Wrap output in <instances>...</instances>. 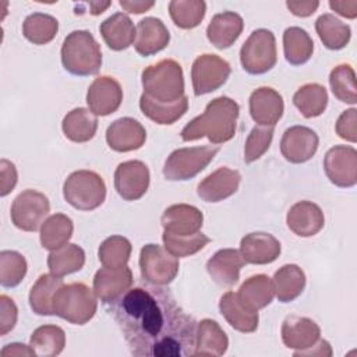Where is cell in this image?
Segmentation results:
<instances>
[{
    "label": "cell",
    "instance_id": "52a82bcc",
    "mask_svg": "<svg viewBox=\"0 0 357 357\" xmlns=\"http://www.w3.org/2000/svg\"><path fill=\"white\" fill-rule=\"evenodd\" d=\"M219 146L204 145L173 151L163 166V176L170 181H184L201 173L216 156Z\"/></svg>",
    "mask_w": 357,
    "mask_h": 357
},
{
    "label": "cell",
    "instance_id": "3957f363",
    "mask_svg": "<svg viewBox=\"0 0 357 357\" xmlns=\"http://www.w3.org/2000/svg\"><path fill=\"white\" fill-rule=\"evenodd\" d=\"M61 63L73 75L96 74L102 66V50L93 35L84 29L68 33L61 46Z\"/></svg>",
    "mask_w": 357,
    "mask_h": 357
},
{
    "label": "cell",
    "instance_id": "ba28073f",
    "mask_svg": "<svg viewBox=\"0 0 357 357\" xmlns=\"http://www.w3.org/2000/svg\"><path fill=\"white\" fill-rule=\"evenodd\" d=\"M240 61L248 74H265L278 61L276 39L269 29H255L240 49Z\"/></svg>",
    "mask_w": 357,
    "mask_h": 357
},
{
    "label": "cell",
    "instance_id": "f5cc1de1",
    "mask_svg": "<svg viewBox=\"0 0 357 357\" xmlns=\"http://www.w3.org/2000/svg\"><path fill=\"white\" fill-rule=\"evenodd\" d=\"M329 7L333 11H336L337 14L347 17V18H356V15H357V1L356 0H347V1L331 0Z\"/></svg>",
    "mask_w": 357,
    "mask_h": 357
},
{
    "label": "cell",
    "instance_id": "74e56055",
    "mask_svg": "<svg viewBox=\"0 0 357 357\" xmlns=\"http://www.w3.org/2000/svg\"><path fill=\"white\" fill-rule=\"evenodd\" d=\"M293 103L305 119L318 117L328 106V92L319 84H305L293 95Z\"/></svg>",
    "mask_w": 357,
    "mask_h": 357
},
{
    "label": "cell",
    "instance_id": "ab89813d",
    "mask_svg": "<svg viewBox=\"0 0 357 357\" xmlns=\"http://www.w3.org/2000/svg\"><path fill=\"white\" fill-rule=\"evenodd\" d=\"M31 346L38 356H59L66 346V333L57 325L39 326L31 335Z\"/></svg>",
    "mask_w": 357,
    "mask_h": 357
},
{
    "label": "cell",
    "instance_id": "ee69618b",
    "mask_svg": "<svg viewBox=\"0 0 357 357\" xmlns=\"http://www.w3.org/2000/svg\"><path fill=\"white\" fill-rule=\"evenodd\" d=\"M131 243L123 236H110L99 245V261L103 266L119 268L127 265L131 255Z\"/></svg>",
    "mask_w": 357,
    "mask_h": 357
},
{
    "label": "cell",
    "instance_id": "e575fe53",
    "mask_svg": "<svg viewBox=\"0 0 357 357\" xmlns=\"http://www.w3.org/2000/svg\"><path fill=\"white\" fill-rule=\"evenodd\" d=\"M284 59L291 66L307 63L314 52V42L307 31L298 26H290L283 32Z\"/></svg>",
    "mask_w": 357,
    "mask_h": 357
},
{
    "label": "cell",
    "instance_id": "d4e9b609",
    "mask_svg": "<svg viewBox=\"0 0 357 357\" xmlns=\"http://www.w3.org/2000/svg\"><path fill=\"white\" fill-rule=\"evenodd\" d=\"M170 40V33L162 20L146 17L137 25L134 47L141 56H152L163 50Z\"/></svg>",
    "mask_w": 357,
    "mask_h": 357
},
{
    "label": "cell",
    "instance_id": "9c48e42d",
    "mask_svg": "<svg viewBox=\"0 0 357 357\" xmlns=\"http://www.w3.org/2000/svg\"><path fill=\"white\" fill-rule=\"evenodd\" d=\"M178 258L165 247L146 244L141 248L139 271L144 280L156 286H166L173 282L178 272Z\"/></svg>",
    "mask_w": 357,
    "mask_h": 357
},
{
    "label": "cell",
    "instance_id": "b9f144b4",
    "mask_svg": "<svg viewBox=\"0 0 357 357\" xmlns=\"http://www.w3.org/2000/svg\"><path fill=\"white\" fill-rule=\"evenodd\" d=\"M206 4L202 0H174L169 3V13L173 22L181 29H192L205 17Z\"/></svg>",
    "mask_w": 357,
    "mask_h": 357
},
{
    "label": "cell",
    "instance_id": "d6986e66",
    "mask_svg": "<svg viewBox=\"0 0 357 357\" xmlns=\"http://www.w3.org/2000/svg\"><path fill=\"white\" fill-rule=\"evenodd\" d=\"M283 98L273 88L261 86L250 96V114L259 126L273 127L283 116Z\"/></svg>",
    "mask_w": 357,
    "mask_h": 357
},
{
    "label": "cell",
    "instance_id": "60d3db41",
    "mask_svg": "<svg viewBox=\"0 0 357 357\" xmlns=\"http://www.w3.org/2000/svg\"><path fill=\"white\" fill-rule=\"evenodd\" d=\"M59 31V21L43 13L29 14L22 24L24 36L33 45H46L53 40Z\"/></svg>",
    "mask_w": 357,
    "mask_h": 357
},
{
    "label": "cell",
    "instance_id": "ac0fdd59",
    "mask_svg": "<svg viewBox=\"0 0 357 357\" xmlns=\"http://www.w3.org/2000/svg\"><path fill=\"white\" fill-rule=\"evenodd\" d=\"M241 174L229 167H219L199 181L197 194L205 202H219L231 197L240 185Z\"/></svg>",
    "mask_w": 357,
    "mask_h": 357
},
{
    "label": "cell",
    "instance_id": "f6af8a7d",
    "mask_svg": "<svg viewBox=\"0 0 357 357\" xmlns=\"http://www.w3.org/2000/svg\"><path fill=\"white\" fill-rule=\"evenodd\" d=\"M26 259L17 251L4 250L0 252V283L3 287L18 286L26 273Z\"/></svg>",
    "mask_w": 357,
    "mask_h": 357
},
{
    "label": "cell",
    "instance_id": "9f6ffc18",
    "mask_svg": "<svg viewBox=\"0 0 357 357\" xmlns=\"http://www.w3.org/2000/svg\"><path fill=\"white\" fill-rule=\"evenodd\" d=\"M315 350L305 349L300 351H294V356H332V349L331 344L326 340H319L318 344H315Z\"/></svg>",
    "mask_w": 357,
    "mask_h": 357
},
{
    "label": "cell",
    "instance_id": "30bf717a",
    "mask_svg": "<svg viewBox=\"0 0 357 357\" xmlns=\"http://www.w3.org/2000/svg\"><path fill=\"white\" fill-rule=\"evenodd\" d=\"M50 212V204L45 194L36 190H25L13 201L10 216L14 226L24 231H36Z\"/></svg>",
    "mask_w": 357,
    "mask_h": 357
},
{
    "label": "cell",
    "instance_id": "1f68e13d",
    "mask_svg": "<svg viewBox=\"0 0 357 357\" xmlns=\"http://www.w3.org/2000/svg\"><path fill=\"white\" fill-rule=\"evenodd\" d=\"M275 294L280 303H290L296 300L305 287V275L298 265H283L273 275Z\"/></svg>",
    "mask_w": 357,
    "mask_h": 357
},
{
    "label": "cell",
    "instance_id": "d6a6232c",
    "mask_svg": "<svg viewBox=\"0 0 357 357\" xmlns=\"http://www.w3.org/2000/svg\"><path fill=\"white\" fill-rule=\"evenodd\" d=\"M139 109L144 116L156 124H173L185 114L188 109V98L184 95L177 102L160 103L142 93L139 98Z\"/></svg>",
    "mask_w": 357,
    "mask_h": 357
},
{
    "label": "cell",
    "instance_id": "8fae6325",
    "mask_svg": "<svg viewBox=\"0 0 357 357\" xmlns=\"http://www.w3.org/2000/svg\"><path fill=\"white\" fill-rule=\"evenodd\" d=\"M231 73L230 64L218 54L198 56L191 68V79L195 96L211 93L219 89Z\"/></svg>",
    "mask_w": 357,
    "mask_h": 357
},
{
    "label": "cell",
    "instance_id": "7bdbcfd3",
    "mask_svg": "<svg viewBox=\"0 0 357 357\" xmlns=\"http://www.w3.org/2000/svg\"><path fill=\"white\" fill-rule=\"evenodd\" d=\"M329 85L336 99L354 105L357 102L356 74L350 64H339L329 74Z\"/></svg>",
    "mask_w": 357,
    "mask_h": 357
},
{
    "label": "cell",
    "instance_id": "e0dca14e",
    "mask_svg": "<svg viewBox=\"0 0 357 357\" xmlns=\"http://www.w3.org/2000/svg\"><path fill=\"white\" fill-rule=\"evenodd\" d=\"M146 139V131L142 124L131 117L114 120L106 130V141L110 149L116 152H130L139 149Z\"/></svg>",
    "mask_w": 357,
    "mask_h": 357
},
{
    "label": "cell",
    "instance_id": "8992f818",
    "mask_svg": "<svg viewBox=\"0 0 357 357\" xmlns=\"http://www.w3.org/2000/svg\"><path fill=\"white\" fill-rule=\"evenodd\" d=\"M63 197L78 211H93L103 204L106 185L96 172L77 170L66 178Z\"/></svg>",
    "mask_w": 357,
    "mask_h": 357
},
{
    "label": "cell",
    "instance_id": "7a4b0ae2",
    "mask_svg": "<svg viewBox=\"0 0 357 357\" xmlns=\"http://www.w3.org/2000/svg\"><path fill=\"white\" fill-rule=\"evenodd\" d=\"M238 113L240 107L231 98H215L206 105L202 114L184 126L181 139L190 142L206 137L212 144L227 142L236 134Z\"/></svg>",
    "mask_w": 357,
    "mask_h": 357
},
{
    "label": "cell",
    "instance_id": "db71d44e",
    "mask_svg": "<svg viewBox=\"0 0 357 357\" xmlns=\"http://www.w3.org/2000/svg\"><path fill=\"white\" fill-rule=\"evenodd\" d=\"M1 357H14V356H35V350L32 349V346H26V344H22V343H10V344H6L1 350Z\"/></svg>",
    "mask_w": 357,
    "mask_h": 357
},
{
    "label": "cell",
    "instance_id": "c3c4849f",
    "mask_svg": "<svg viewBox=\"0 0 357 357\" xmlns=\"http://www.w3.org/2000/svg\"><path fill=\"white\" fill-rule=\"evenodd\" d=\"M335 130L340 138L354 144L357 141V110L354 107L344 110L339 116Z\"/></svg>",
    "mask_w": 357,
    "mask_h": 357
},
{
    "label": "cell",
    "instance_id": "f1b7e54d",
    "mask_svg": "<svg viewBox=\"0 0 357 357\" xmlns=\"http://www.w3.org/2000/svg\"><path fill=\"white\" fill-rule=\"evenodd\" d=\"M219 310L227 324L241 333H251L258 328V312L245 308L234 291H227L220 297Z\"/></svg>",
    "mask_w": 357,
    "mask_h": 357
},
{
    "label": "cell",
    "instance_id": "83f0119b",
    "mask_svg": "<svg viewBox=\"0 0 357 357\" xmlns=\"http://www.w3.org/2000/svg\"><path fill=\"white\" fill-rule=\"evenodd\" d=\"M236 294L245 308L258 312L272 303L275 297L273 282L266 275H254L240 286Z\"/></svg>",
    "mask_w": 357,
    "mask_h": 357
},
{
    "label": "cell",
    "instance_id": "9a60e30c",
    "mask_svg": "<svg viewBox=\"0 0 357 357\" xmlns=\"http://www.w3.org/2000/svg\"><path fill=\"white\" fill-rule=\"evenodd\" d=\"M123 100V89L117 79L102 75L93 79L86 92V103L95 116H109L114 113Z\"/></svg>",
    "mask_w": 357,
    "mask_h": 357
},
{
    "label": "cell",
    "instance_id": "ffe728a7",
    "mask_svg": "<svg viewBox=\"0 0 357 357\" xmlns=\"http://www.w3.org/2000/svg\"><path fill=\"white\" fill-rule=\"evenodd\" d=\"M202 212L187 204H176L165 209L160 223L165 231L176 236H191L199 231L202 227Z\"/></svg>",
    "mask_w": 357,
    "mask_h": 357
},
{
    "label": "cell",
    "instance_id": "f35d334b",
    "mask_svg": "<svg viewBox=\"0 0 357 357\" xmlns=\"http://www.w3.org/2000/svg\"><path fill=\"white\" fill-rule=\"evenodd\" d=\"M85 264V252L77 244H66L47 257V266L50 273L56 276H66L79 271Z\"/></svg>",
    "mask_w": 357,
    "mask_h": 357
},
{
    "label": "cell",
    "instance_id": "cb8c5ba5",
    "mask_svg": "<svg viewBox=\"0 0 357 357\" xmlns=\"http://www.w3.org/2000/svg\"><path fill=\"white\" fill-rule=\"evenodd\" d=\"M240 252L245 264L266 265L280 255V243L269 233H250L241 238Z\"/></svg>",
    "mask_w": 357,
    "mask_h": 357
},
{
    "label": "cell",
    "instance_id": "4dcf8cb0",
    "mask_svg": "<svg viewBox=\"0 0 357 357\" xmlns=\"http://www.w3.org/2000/svg\"><path fill=\"white\" fill-rule=\"evenodd\" d=\"M61 128L67 139L78 144L88 142L96 134L98 119L91 110L77 107L66 114Z\"/></svg>",
    "mask_w": 357,
    "mask_h": 357
},
{
    "label": "cell",
    "instance_id": "f907efd6",
    "mask_svg": "<svg viewBox=\"0 0 357 357\" xmlns=\"http://www.w3.org/2000/svg\"><path fill=\"white\" fill-rule=\"evenodd\" d=\"M18 180L17 169L14 163L7 159L0 160V195L6 197L13 191Z\"/></svg>",
    "mask_w": 357,
    "mask_h": 357
},
{
    "label": "cell",
    "instance_id": "5b68a950",
    "mask_svg": "<svg viewBox=\"0 0 357 357\" xmlns=\"http://www.w3.org/2000/svg\"><path fill=\"white\" fill-rule=\"evenodd\" d=\"M96 308V294L84 283L63 284L53 297V315L74 325L91 321Z\"/></svg>",
    "mask_w": 357,
    "mask_h": 357
},
{
    "label": "cell",
    "instance_id": "2e32d148",
    "mask_svg": "<svg viewBox=\"0 0 357 357\" xmlns=\"http://www.w3.org/2000/svg\"><path fill=\"white\" fill-rule=\"evenodd\" d=\"M132 284V272L124 265L119 268H100L93 276V291L105 304L114 301Z\"/></svg>",
    "mask_w": 357,
    "mask_h": 357
},
{
    "label": "cell",
    "instance_id": "bcb514c9",
    "mask_svg": "<svg viewBox=\"0 0 357 357\" xmlns=\"http://www.w3.org/2000/svg\"><path fill=\"white\" fill-rule=\"evenodd\" d=\"M162 240H163L165 248L177 258L190 257V255L201 251L211 241V238L208 236H205L199 231L195 234H191V236H176V234L163 231Z\"/></svg>",
    "mask_w": 357,
    "mask_h": 357
},
{
    "label": "cell",
    "instance_id": "484cf974",
    "mask_svg": "<svg viewBox=\"0 0 357 357\" xmlns=\"http://www.w3.org/2000/svg\"><path fill=\"white\" fill-rule=\"evenodd\" d=\"M244 22L240 14L223 11L215 14L206 28L208 40L218 49L230 47L241 35Z\"/></svg>",
    "mask_w": 357,
    "mask_h": 357
},
{
    "label": "cell",
    "instance_id": "7402d4cb",
    "mask_svg": "<svg viewBox=\"0 0 357 357\" xmlns=\"http://www.w3.org/2000/svg\"><path fill=\"white\" fill-rule=\"evenodd\" d=\"M321 336L319 326L307 317L289 315L282 324V340L296 351L312 347Z\"/></svg>",
    "mask_w": 357,
    "mask_h": 357
},
{
    "label": "cell",
    "instance_id": "816d5d0a",
    "mask_svg": "<svg viewBox=\"0 0 357 357\" xmlns=\"http://www.w3.org/2000/svg\"><path fill=\"white\" fill-rule=\"evenodd\" d=\"M286 6L297 17H310L319 7V1H286Z\"/></svg>",
    "mask_w": 357,
    "mask_h": 357
},
{
    "label": "cell",
    "instance_id": "5bb4252c",
    "mask_svg": "<svg viewBox=\"0 0 357 357\" xmlns=\"http://www.w3.org/2000/svg\"><path fill=\"white\" fill-rule=\"evenodd\" d=\"M319 145L317 132L305 126L287 128L280 139V152L290 163H304L310 160Z\"/></svg>",
    "mask_w": 357,
    "mask_h": 357
},
{
    "label": "cell",
    "instance_id": "8d00e7d4",
    "mask_svg": "<svg viewBox=\"0 0 357 357\" xmlns=\"http://www.w3.org/2000/svg\"><path fill=\"white\" fill-rule=\"evenodd\" d=\"M73 220L63 213H54L49 216L40 226V243L42 247L54 251L68 243L73 236Z\"/></svg>",
    "mask_w": 357,
    "mask_h": 357
},
{
    "label": "cell",
    "instance_id": "11a10c76",
    "mask_svg": "<svg viewBox=\"0 0 357 357\" xmlns=\"http://www.w3.org/2000/svg\"><path fill=\"white\" fill-rule=\"evenodd\" d=\"M126 11L132 13V14H141L148 11L149 8H152L155 6L153 1H126V0H120L119 3Z\"/></svg>",
    "mask_w": 357,
    "mask_h": 357
},
{
    "label": "cell",
    "instance_id": "836d02e7",
    "mask_svg": "<svg viewBox=\"0 0 357 357\" xmlns=\"http://www.w3.org/2000/svg\"><path fill=\"white\" fill-rule=\"evenodd\" d=\"M64 284L60 276L40 275L29 291V305L38 315H53V297Z\"/></svg>",
    "mask_w": 357,
    "mask_h": 357
},
{
    "label": "cell",
    "instance_id": "f546056e",
    "mask_svg": "<svg viewBox=\"0 0 357 357\" xmlns=\"http://www.w3.org/2000/svg\"><path fill=\"white\" fill-rule=\"evenodd\" d=\"M227 346L229 339L216 321L205 318L198 322L194 356H223Z\"/></svg>",
    "mask_w": 357,
    "mask_h": 357
},
{
    "label": "cell",
    "instance_id": "d590c367",
    "mask_svg": "<svg viewBox=\"0 0 357 357\" xmlns=\"http://www.w3.org/2000/svg\"><path fill=\"white\" fill-rule=\"evenodd\" d=\"M315 31L325 47L340 50L347 46L351 31L350 26L336 18L333 14H322L315 21Z\"/></svg>",
    "mask_w": 357,
    "mask_h": 357
},
{
    "label": "cell",
    "instance_id": "603a6c76",
    "mask_svg": "<svg viewBox=\"0 0 357 357\" xmlns=\"http://www.w3.org/2000/svg\"><path fill=\"white\" fill-rule=\"evenodd\" d=\"M287 227L300 237H311L319 233L325 225L322 209L311 201L296 202L286 216Z\"/></svg>",
    "mask_w": 357,
    "mask_h": 357
},
{
    "label": "cell",
    "instance_id": "4fadbf2b",
    "mask_svg": "<svg viewBox=\"0 0 357 357\" xmlns=\"http://www.w3.org/2000/svg\"><path fill=\"white\" fill-rule=\"evenodd\" d=\"M149 187V169L141 160H127L114 172V188L126 201L139 199Z\"/></svg>",
    "mask_w": 357,
    "mask_h": 357
},
{
    "label": "cell",
    "instance_id": "7c38bea8",
    "mask_svg": "<svg viewBox=\"0 0 357 357\" xmlns=\"http://www.w3.org/2000/svg\"><path fill=\"white\" fill-rule=\"evenodd\" d=\"M324 170L332 184L343 188L357 183V151L347 145H335L324 158Z\"/></svg>",
    "mask_w": 357,
    "mask_h": 357
},
{
    "label": "cell",
    "instance_id": "681fc988",
    "mask_svg": "<svg viewBox=\"0 0 357 357\" xmlns=\"http://www.w3.org/2000/svg\"><path fill=\"white\" fill-rule=\"evenodd\" d=\"M18 318L15 303L6 294L0 296V335L4 336L14 329Z\"/></svg>",
    "mask_w": 357,
    "mask_h": 357
},
{
    "label": "cell",
    "instance_id": "6da1fadb",
    "mask_svg": "<svg viewBox=\"0 0 357 357\" xmlns=\"http://www.w3.org/2000/svg\"><path fill=\"white\" fill-rule=\"evenodd\" d=\"M106 307L121 329L131 354L194 356L198 324L162 286L130 287Z\"/></svg>",
    "mask_w": 357,
    "mask_h": 357
},
{
    "label": "cell",
    "instance_id": "6f0895ef",
    "mask_svg": "<svg viewBox=\"0 0 357 357\" xmlns=\"http://www.w3.org/2000/svg\"><path fill=\"white\" fill-rule=\"evenodd\" d=\"M89 13L92 14V15H99V14H102L109 6H110V1H91L89 4Z\"/></svg>",
    "mask_w": 357,
    "mask_h": 357
},
{
    "label": "cell",
    "instance_id": "44dd1931",
    "mask_svg": "<svg viewBox=\"0 0 357 357\" xmlns=\"http://www.w3.org/2000/svg\"><path fill=\"white\" fill-rule=\"evenodd\" d=\"M244 265L245 261L238 250L223 248L209 258L206 262V271L216 284L222 287H231L238 282L240 269Z\"/></svg>",
    "mask_w": 357,
    "mask_h": 357
},
{
    "label": "cell",
    "instance_id": "4316f807",
    "mask_svg": "<svg viewBox=\"0 0 357 357\" xmlns=\"http://www.w3.org/2000/svg\"><path fill=\"white\" fill-rule=\"evenodd\" d=\"M105 43L116 52L131 46L137 36V29L131 18L124 13H116L106 18L99 26Z\"/></svg>",
    "mask_w": 357,
    "mask_h": 357
},
{
    "label": "cell",
    "instance_id": "277c9868",
    "mask_svg": "<svg viewBox=\"0 0 357 357\" xmlns=\"http://www.w3.org/2000/svg\"><path fill=\"white\" fill-rule=\"evenodd\" d=\"M144 93L160 103H173L184 96L181 66L173 59H163L146 67L141 74Z\"/></svg>",
    "mask_w": 357,
    "mask_h": 357
},
{
    "label": "cell",
    "instance_id": "7dc6e473",
    "mask_svg": "<svg viewBox=\"0 0 357 357\" xmlns=\"http://www.w3.org/2000/svg\"><path fill=\"white\" fill-rule=\"evenodd\" d=\"M273 138V127L255 126L248 134L244 145V162L252 163L259 159L271 146Z\"/></svg>",
    "mask_w": 357,
    "mask_h": 357
}]
</instances>
